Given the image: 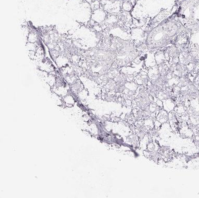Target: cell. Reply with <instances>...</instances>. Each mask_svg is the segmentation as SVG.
Returning <instances> with one entry per match:
<instances>
[{"label":"cell","mask_w":199,"mask_h":198,"mask_svg":"<svg viewBox=\"0 0 199 198\" xmlns=\"http://www.w3.org/2000/svg\"><path fill=\"white\" fill-rule=\"evenodd\" d=\"M149 79H150L152 83H154L160 78V73L159 72L157 65L154 67L150 68L148 72Z\"/></svg>","instance_id":"obj_3"},{"label":"cell","mask_w":199,"mask_h":198,"mask_svg":"<svg viewBox=\"0 0 199 198\" xmlns=\"http://www.w3.org/2000/svg\"><path fill=\"white\" fill-rule=\"evenodd\" d=\"M56 64L59 68L65 67L69 64V60L66 57L64 56H59L55 60Z\"/></svg>","instance_id":"obj_8"},{"label":"cell","mask_w":199,"mask_h":198,"mask_svg":"<svg viewBox=\"0 0 199 198\" xmlns=\"http://www.w3.org/2000/svg\"><path fill=\"white\" fill-rule=\"evenodd\" d=\"M155 59L157 65H159L165 62L166 61L165 58L164 52L159 50L155 54Z\"/></svg>","instance_id":"obj_9"},{"label":"cell","mask_w":199,"mask_h":198,"mask_svg":"<svg viewBox=\"0 0 199 198\" xmlns=\"http://www.w3.org/2000/svg\"><path fill=\"white\" fill-rule=\"evenodd\" d=\"M167 53H169V56L171 57V58H173L174 57L178 56H179V50H178L177 47H175V46H171V47H169L166 50Z\"/></svg>","instance_id":"obj_11"},{"label":"cell","mask_w":199,"mask_h":198,"mask_svg":"<svg viewBox=\"0 0 199 198\" xmlns=\"http://www.w3.org/2000/svg\"><path fill=\"white\" fill-rule=\"evenodd\" d=\"M157 66H158L159 72L163 77L166 76L167 73L169 72L171 65L169 64V61H165L164 63Z\"/></svg>","instance_id":"obj_5"},{"label":"cell","mask_w":199,"mask_h":198,"mask_svg":"<svg viewBox=\"0 0 199 198\" xmlns=\"http://www.w3.org/2000/svg\"><path fill=\"white\" fill-rule=\"evenodd\" d=\"M28 56L33 60L36 59V52L35 51H28Z\"/></svg>","instance_id":"obj_17"},{"label":"cell","mask_w":199,"mask_h":198,"mask_svg":"<svg viewBox=\"0 0 199 198\" xmlns=\"http://www.w3.org/2000/svg\"><path fill=\"white\" fill-rule=\"evenodd\" d=\"M38 41V36L37 33L34 30H31L29 33L27 41L29 42L36 43Z\"/></svg>","instance_id":"obj_12"},{"label":"cell","mask_w":199,"mask_h":198,"mask_svg":"<svg viewBox=\"0 0 199 198\" xmlns=\"http://www.w3.org/2000/svg\"><path fill=\"white\" fill-rule=\"evenodd\" d=\"M145 65L146 67L151 68L157 66V63L153 53H149L145 60Z\"/></svg>","instance_id":"obj_6"},{"label":"cell","mask_w":199,"mask_h":198,"mask_svg":"<svg viewBox=\"0 0 199 198\" xmlns=\"http://www.w3.org/2000/svg\"><path fill=\"white\" fill-rule=\"evenodd\" d=\"M132 38L134 42L138 44L143 43L145 40V35L143 31L141 29H132Z\"/></svg>","instance_id":"obj_2"},{"label":"cell","mask_w":199,"mask_h":198,"mask_svg":"<svg viewBox=\"0 0 199 198\" xmlns=\"http://www.w3.org/2000/svg\"><path fill=\"white\" fill-rule=\"evenodd\" d=\"M39 69L42 71H45L47 72L50 73L54 71V68L53 65L48 60L45 59L42 61H39Z\"/></svg>","instance_id":"obj_4"},{"label":"cell","mask_w":199,"mask_h":198,"mask_svg":"<svg viewBox=\"0 0 199 198\" xmlns=\"http://www.w3.org/2000/svg\"><path fill=\"white\" fill-rule=\"evenodd\" d=\"M80 57L77 55H74L71 57V61L74 65H78L80 61Z\"/></svg>","instance_id":"obj_15"},{"label":"cell","mask_w":199,"mask_h":198,"mask_svg":"<svg viewBox=\"0 0 199 198\" xmlns=\"http://www.w3.org/2000/svg\"><path fill=\"white\" fill-rule=\"evenodd\" d=\"M130 1V3L132 4L133 6H134L136 5V4H137V0H129Z\"/></svg>","instance_id":"obj_19"},{"label":"cell","mask_w":199,"mask_h":198,"mask_svg":"<svg viewBox=\"0 0 199 198\" xmlns=\"http://www.w3.org/2000/svg\"><path fill=\"white\" fill-rule=\"evenodd\" d=\"M157 105L159 107L161 108V107H163V102L160 99H157V102H156Z\"/></svg>","instance_id":"obj_18"},{"label":"cell","mask_w":199,"mask_h":198,"mask_svg":"<svg viewBox=\"0 0 199 198\" xmlns=\"http://www.w3.org/2000/svg\"><path fill=\"white\" fill-rule=\"evenodd\" d=\"M121 7L124 11L130 12L132 11L134 6L132 5L129 0H123L121 3Z\"/></svg>","instance_id":"obj_10"},{"label":"cell","mask_w":199,"mask_h":198,"mask_svg":"<svg viewBox=\"0 0 199 198\" xmlns=\"http://www.w3.org/2000/svg\"><path fill=\"white\" fill-rule=\"evenodd\" d=\"M39 46L38 43H31L27 42L26 43V49L28 51H36L37 49L39 48Z\"/></svg>","instance_id":"obj_13"},{"label":"cell","mask_w":199,"mask_h":198,"mask_svg":"<svg viewBox=\"0 0 199 198\" xmlns=\"http://www.w3.org/2000/svg\"><path fill=\"white\" fill-rule=\"evenodd\" d=\"M118 18L114 15L107 14V16L104 21V23L106 24L107 27L114 26L118 22Z\"/></svg>","instance_id":"obj_7"},{"label":"cell","mask_w":199,"mask_h":198,"mask_svg":"<svg viewBox=\"0 0 199 198\" xmlns=\"http://www.w3.org/2000/svg\"><path fill=\"white\" fill-rule=\"evenodd\" d=\"M51 55L52 58L56 59V58L59 56V51H56V50H53L51 51Z\"/></svg>","instance_id":"obj_16"},{"label":"cell","mask_w":199,"mask_h":198,"mask_svg":"<svg viewBox=\"0 0 199 198\" xmlns=\"http://www.w3.org/2000/svg\"><path fill=\"white\" fill-rule=\"evenodd\" d=\"M107 16V13L104 8H100L97 10H94L92 13L91 19L101 24L104 22Z\"/></svg>","instance_id":"obj_1"},{"label":"cell","mask_w":199,"mask_h":198,"mask_svg":"<svg viewBox=\"0 0 199 198\" xmlns=\"http://www.w3.org/2000/svg\"><path fill=\"white\" fill-rule=\"evenodd\" d=\"M101 2L99 0H92L90 3V7L92 12L101 8Z\"/></svg>","instance_id":"obj_14"}]
</instances>
